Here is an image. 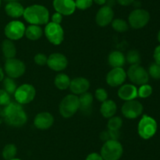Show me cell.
I'll use <instances>...</instances> for the list:
<instances>
[{
    "instance_id": "obj_1",
    "label": "cell",
    "mask_w": 160,
    "mask_h": 160,
    "mask_svg": "<svg viewBox=\"0 0 160 160\" xmlns=\"http://www.w3.org/2000/svg\"><path fill=\"white\" fill-rule=\"evenodd\" d=\"M2 116L6 123L12 127L23 126L28 121V115L22 104L17 102H10L5 106Z\"/></svg>"
},
{
    "instance_id": "obj_2",
    "label": "cell",
    "mask_w": 160,
    "mask_h": 160,
    "mask_svg": "<svg viewBox=\"0 0 160 160\" xmlns=\"http://www.w3.org/2000/svg\"><path fill=\"white\" fill-rule=\"evenodd\" d=\"M23 17L25 20L31 24L40 26L48 23L49 12L45 6L34 4L25 8Z\"/></svg>"
},
{
    "instance_id": "obj_3",
    "label": "cell",
    "mask_w": 160,
    "mask_h": 160,
    "mask_svg": "<svg viewBox=\"0 0 160 160\" xmlns=\"http://www.w3.org/2000/svg\"><path fill=\"white\" fill-rule=\"evenodd\" d=\"M79 109V97L75 94H68L62 98L59 104V113L65 119H69L74 115Z\"/></svg>"
},
{
    "instance_id": "obj_4",
    "label": "cell",
    "mask_w": 160,
    "mask_h": 160,
    "mask_svg": "<svg viewBox=\"0 0 160 160\" xmlns=\"http://www.w3.org/2000/svg\"><path fill=\"white\" fill-rule=\"evenodd\" d=\"M123 153V147L118 140L107 141L103 144L100 155L104 160H119Z\"/></svg>"
},
{
    "instance_id": "obj_5",
    "label": "cell",
    "mask_w": 160,
    "mask_h": 160,
    "mask_svg": "<svg viewBox=\"0 0 160 160\" xmlns=\"http://www.w3.org/2000/svg\"><path fill=\"white\" fill-rule=\"evenodd\" d=\"M157 122L151 116L144 115L138 125L139 136L145 140L152 137L157 131Z\"/></svg>"
},
{
    "instance_id": "obj_6",
    "label": "cell",
    "mask_w": 160,
    "mask_h": 160,
    "mask_svg": "<svg viewBox=\"0 0 160 160\" xmlns=\"http://www.w3.org/2000/svg\"><path fill=\"white\" fill-rule=\"evenodd\" d=\"M44 34L48 42L55 45H60L64 39V31L62 27L59 24L48 22L45 24Z\"/></svg>"
},
{
    "instance_id": "obj_7",
    "label": "cell",
    "mask_w": 160,
    "mask_h": 160,
    "mask_svg": "<svg viewBox=\"0 0 160 160\" xmlns=\"http://www.w3.org/2000/svg\"><path fill=\"white\" fill-rule=\"evenodd\" d=\"M4 71L8 77L11 78H18L21 77L26 71L24 63L17 58L6 59L4 64Z\"/></svg>"
},
{
    "instance_id": "obj_8",
    "label": "cell",
    "mask_w": 160,
    "mask_h": 160,
    "mask_svg": "<svg viewBox=\"0 0 160 160\" xmlns=\"http://www.w3.org/2000/svg\"><path fill=\"white\" fill-rule=\"evenodd\" d=\"M150 14L143 9H135L131 11L128 17V24L134 29H140L148 24Z\"/></svg>"
},
{
    "instance_id": "obj_9",
    "label": "cell",
    "mask_w": 160,
    "mask_h": 160,
    "mask_svg": "<svg viewBox=\"0 0 160 160\" xmlns=\"http://www.w3.org/2000/svg\"><path fill=\"white\" fill-rule=\"evenodd\" d=\"M36 96V89L31 84L25 83L18 86L14 93V97L17 103L27 104L32 101Z\"/></svg>"
},
{
    "instance_id": "obj_10",
    "label": "cell",
    "mask_w": 160,
    "mask_h": 160,
    "mask_svg": "<svg viewBox=\"0 0 160 160\" xmlns=\"http://www.w3.org/2000/svg\"><path fill=\"white\" fill-rule=\"evenodd\" d=\"M127 77L136 85L146 84L149 79L148 72L140 64L131 65L127 72Z\"/></svg>"
},
{
    "instance_id": "obj_11",
    "label": "cell",
    "mask_w": 160,
    "mask_h": 160,
    "mask_svg": "<svg viewBox=\"0 0 160 160\" xmlns=\"http://www.w3.org/2000/svg\"><path fill=\"white\" fill-rule=\"evenodd\" d=\"M25 25L20 20H12L6 25L4 29L5 35L12 41L22 39L25 34Z\"/></svg>"
},
{
    "instance_id": "obj_12",
    "label": "cell",
    "mask_w": 160,
    "mask_h": 160,
    "mask_svg": "<svg viewBox=\"0 0 160 160\" xmlns=\"http://www.w3.org/2000/svg\"><path fill=\"white\" fill-rule=\"evenodd\" d=\"M143 105L141 102L136 100L125 101L121 108L122 115L128 119H134L142 114Z\"/></svg>"
},
{
    "instance_id": "obj_13",
    "label": "cell",
    "mask_w": 160,
    "mask_h": 160,
    "mask_svg": "<svg viewBox=\"0 0 160 160\" xmlns=\"http://www.w3.org/2000/svg\"><path fill=\"white\" fill-rule=\"evenodd\" d=\"M127 78V72L123 67H112L106 75V83L112 87H117L123 84Z\"/></svg>"
},
{
    "instance_id": "obj_14",
    "label": "cell",
    "mask_w": 160,
    "mask_h": 160,
    "mask_svg": "<svg viewBox=\"0 0 160 160\" xmlns=\"http://www.w3.org/2000/svg\"><path fill=\"white\" fill-rule=\"evenodd\" d=\"M47 65L55 72H62L67 68L68 65V60L62 53H53L48 57Z\"/></svg>"
},
{
    "instance_id": "obj_15",
    "label": "cell",
    "mask_w": 160,
    "mask_h": 160,
    "mask_svg": "<svg viewBox=\"0 0 160 160\" xmlns=\"http://www.w3.org/2000/svg\"><path fill=\"white\" fill-rule=\"evenodd\" d=\"M114 18V12L112 8L109 6H102L95 15V22L100 27L108 26L112 23Z\"/></svg>"
},
{
    "instance_id": "obj_16",
    "label": "cell",
    "mask_w": 160,
    "mask_h": 160,
    "mask_svg": "<svg viewBox=\"0 0 160 160\" xmlns=\"http://www.w3.org/2000/svg\"><path fill=\"white\" fill-rule=\"evenodd\" d=\"M53 8L62 16L72 15L76 10L74 0H53Z\"/></svg>"
},
{
    "instance_id": "obj_17",
    "label": "cell",
    "mask_w": 160,
    "mask_h": 160,
    "mask_svg": "<svg viewBox=\"0 0 160 160\" xmlns=\"http://www.w3.org/2000/svg\"><path fill=\"white\" fill-rule=\"evenodd\" d=\"M54 123V117L52 115L47 111H42L36 115L34 119V125L41 130L49 129Z\"/></svg>"
},
{
    "instance_id": "obj_18",
    "label": "cell",
    "mask_w": 160,
    "mask_h": 160,
    "mask_svg": "<svg viewBox=\"0 0 160 160\" xmlns=\"http://www.w3.org/2000/svg\"><path fill=\"white\" fill-rule=\"evenodd\" d=\"M70 89L73 94L81 95L84 93L88 92L90 88V83L88 80L84 77H77L70 81Z\"/></svg>"
},
{
    "instance_id": "obj_19",
    "label": "cell",
    "mask_w": 160,
    "mask_h": 160,
    "mask_svg": "<svg viewBox=\"0 0 160 160\" xmlns=\"http://www.w3.org/2000/svg\"><path fill=\"white\" fill-rule=\"evenodd\" d=\"M117 94L118 97L124 101L134 100L138 97V89L134 85L123 84L119 88Z\"/></svg>"
},
{
    "instance_id": "obj_20",
    "label": "cell",
    "mask_w": 160,
    "mask_h": 160,
    "mask_svg": "<svg viewBox=\"0 0 160 160\" xmlns=\"http://www.w3.org/2000/svg\"><path fill=\"white\" fill-rule=\"evenodd\" d=\"M5 11L9 17L16 19L19 18L23 15L24 8L17 1L9 2L6 5Z\"/></svg>"
},
{
    "instance_id": "obj_21",
    "label": "cell",
    "mask_w": 160,
    "mask_h": 160,
    "mask_svg": "<svg viewBox=\"0 0 160 160\" xmlns=\"http://www.w3.org/2000/svg\"><path fill=\"white\" fill-rule=\"evenodd\" d=\"M117 111V104L112 100H109V99L102 102L101 107H100V112H101L102 115L106 119H109L115 115Z\"/></svg>"
},
{
    "instance_id": "obj_22",
    "label": "cell",
    "mask_w": 160,
    "mask_h": 160,
    "mask_svg": "<svg viewBox=\"0 0 160 160\" xmlns=\"http://www.w3.org/2000/svg\"><path fill=\"white\" fill-rule=\"evenodd\" d=\"M108 63L112 67H122L126 63L125 55L118 50L111 52L108 56Z\"/></svg>"
},
{
    "instance_id": "obj_23",
    "label": "cell",
    "mask_w": 160,
    "mask_h": 160,
    "mask_svg": "<svg viewBox=\"0 0 160 160\" xmlns=\"http://www.w3.org/2000/svg\"><path fill=\"white\" fill-rule=\"evenodd\" d=\"M2 51L3 56L6 59L14 58L17 55V48L14 44L13 41L9 39H5L2 43Z\"/></svg>"
},
{
    "instance_id": "obj_24",
    "label": "cell",
    "mask_w": 160,
    "mask_h": 160,
    "mask_svg": "<svg viewBox=\"0 0 160 160\" xmlns=\"http://www.w3.org/2000/svg\"><path fill=\"white\" fill-rule=\"evenodd\" d=\"M44 31L39 25L31 24L25 30L24 35L31 41L38 40L43 35Z\"/></svg>"
},
{
    "instance_id": "obj_25",
    "label": "cell",
    "mask_w": 160,
    "mask_h": 160,
    "mask_svg": "<svg viewBox=\"0 0 160 160\" xmlns=\"http://www.w3.org/2000/svg\"><path fill=\"white\" fill-rule=\"evenodd\" d=\"M70 77L64 73H59L56 75L54 78V84L60 90H65L70 87Z\"/></svg>"
},
{
    "instance_id": "obj_26",
    "label": "cell",
    "mask_w": 160,
    "mask_h": 160,
    "mask_svg": "<svg viewBox=\"0 0 160 160\" xmlns=\"http://www.w3.org/2000/svg\"><path fill=\"white\" fill-rule=\"evenodd\" d=\"M80 109L82 111H88L93 103V96L91 93L85 92L79 97Z\"/></svg>"
},
{
    "instance_id": "obj_27",
    "label": "cell",
    "mask_w": 160,
    "mask_h": 160,
    "mask_svg": "<svg viewBox=\"0 0 160 160\" xmlns=\"http://www.w3.org/2000/svg\"><path fill=\"white\" fill-rule=\"evenodd\" d=\"M17 153V146L13 144H8L3 147L2 155L3 158H4L5 160H10L12 159V158H16Z\"/></svg>"
},
{
    "instance_id": "obj_28",
    "label": "cell",
    "mask_w": 160,
    "mask_h": 160,
    "mask_svg": "<svg viewBox=\"0 0 160 160\" xmlns=\"http://www.w3.org/2000/svg\"><path fill=\"white\" fill-rule=\"evenodd\" d=\"M112 27L116 31L120 33L126 32L129 28V24L126 20H123L120 18L113 19L112 21Z\"/></svg>"
},
{
    "instance_id": "obj_29",
    "label": "cell",
    "mask_w": 160,
    "mask_h": 160,
    "mask_svg": "<svg viewBox=\"0 0 160 160\" xmlns=\"http://www.w3.org/2000/svg\"><path fill=\"white\" fill-rule=\"evenodd\" d=\"M126 61L131 65L134 64H139L141 62V54L138 50H131L128 52L127 55L125 56Z\"/></svg>"
},
{
    "instance_id": "obj_30",
    "label": "cell",
    "mask_w": 160,
    "mask_h": 160,
    "mask_svg": "<svg viewBox=\"0 0 160 160\" xmlns=\"http://www.w3.org/2000/svg\"><path fill=\"white\" fill-rule=\"evenodd\" d=\"M120 137V132L119 130H104L100 134V139L104 142L111 140H118Z\"/></svg>"
},
{
    "instance_id": "obj_31",
    "label": "cell",
    "mask_w": 160,
    "mask_h": 160,
    "mask_svg": "<svg viewBox=\"0 0 160 160\" xmlns=\"http://www.w3.org/2000/svg\"><path fill=\"white\" fill-rule=\"evenodd\" d=\"M123 125V119L120 116H112L109 118L107 122L108 130H120Z\"/></svg>"
},
{
    "instance_id": "obj_32",
    "label": "cell",
    "mask_w": 160,
    "mask_h": 160,
    "mask_svg": "<svg viewBox=\"0 0 160 160\" xmlns=\"http://www.w3.org/2000/svg\"><path fill=\"white\" fill-rule=\"evenodd\" d=\"M2 84L3 88H4L3 89L6 90L9 94H14V93L17 89V85L16 82L14 81L13 78H11L9 77L5 78L3 79Z\"/></svg>"
},
{
    "instance_id": "obj_33",
    "label": "cell",
    "mask_w": 160,
    "mask_h": 160,
    "mask_svg": "<svg viewBox=\"0 0 160 160\" xmlns=\"http://www.w3.org/2000/svg\"><path fill=\"white\" fill-rule=\"evenodd\" d=\"M152 93V88L147 83L142 85L140 88L138 89V97H140L142 98H147L150 97Z\"/></svg>"
},
{
    "instance_id": "obj_34",
    "label": "cell",
    "mask_w": 160,
    "mask_h": 160,
    "mask_svg": "<svg viewBox=\"0 0 160 160\" xmlns=\"http://www.w3.org/2000/svg\"><path fill=\"white\" fill-rule=\"evenodd\" d=\"M148 75L152 77L155 79L160 78V64H156V62L152 64L148 68Z\"/></svg>"
},
{
    "instance_id": "obj_35",
    "label": "cell",
    "mask_w": 160,
    "mask_h": 160,
    "mask_svg": "<svg viewBox=\"0 0 160 160\" xmlns=\"http://www.w3.org/2000/svg\"><path fill=\"white\" fill-rule=\"evenodd\" d=\"M77 9L85 10L89 9L93 4V0H74Z\"/></svg>"
},
{
    "instance_id": "obj_36",
    "label": "cell",
    "mask_w": 160,
    "mask_h": 160,
    "mask_svg": "<svg viewBox=\"0 0 160 160\" xmlns=\"http://www.w3.org/2000/svg\"><path fill=\"white\" fill-rule=\"evenodd\" d=\"M95 97L97 100L102 103L108 99V93L104 88H98L95 92Z\"/></svg>"
},
{
    "instance_id": "obj_37",
    "label": "cell",
    "mask_w": 160,
    "mask_h": 160,
    "mask_svg": "<svg viewBox=\"0 0 160 160\" xmlns=\"http://www.w3.org/2000/svg\"><path fill=\"white\" fill-rule=\"evenodd\" d=\"M10 102V94L8 93L3 89H0V105L5 107Z\"/></svg>"
},
{
    "instance_id": "obj_38",
    "label": "cell",
    "mask_w": 160,
    "mask_h": 160,
    "mask_svg": "<svg viewBox=\"0 0 160 160\" xmlns=\"http://www.w3.org/2000/svg\"><path fill=\"white\" fill-rule=\"evenodd\" d=\"M47 61H48V56L42 53H37L34 57V63L39 66H44L47 64Z\"/></svg>"
},
{
    "instance_id": "obj_39",
    "label": "cell",
    "mask_w": 160,
    "mask_h": 160,
    "mask_svg": "<svg viewBox=\"0 0 160 160\" xmlns=\"http://www.w3.org/2000/svg\"><path fill=\"white\" fill-rule=\"evenodd\" d=\"M62 20V15L59 13L56 12L55 13H53L52 16V22H53V23L60 24Z\"/></svg>"
},
{
    "instance_id": "obj_40",
    "label": "cell",
    "mask_w": 160,
    "mask_h": 160,
    "mask_svg": "<svg viewBox=\"0 0 160 160\" xmlns=\"http://www.w3.org/2000/svg\"><path fill=\"white\" fill-rule=\"evenodd\" d=\"M85 160H104L102 158V157L101 156V155L97 152H92V153H90L87 156Z\"/></svg>"
},
{
    "instance_id": "obj_41",
    "label": "cell",
    "mask_w": 160,
    "mask_h": 160,
    "mask_svg": "<svg viewBox=\"0 0 160 160\" xmlns=\"http://www.w3.org/2000/svg\"><path fill=\"white\" fill-rule=\"evenodd\" d=\"M153 56H154L155 61H156V64H160V45H158V46L155 49Z\"/></svg>"
},
{
    "instance_id": "obj_42",
    "label": "cell",
    "mask_w": 160,
    "mask_h": 160,
    "mask_svg": "<svg viewBox=\"0 0 160 160\" xmlns=\"http://www.w3.org/2000/svg\"><path fill=\"white\" fill-rule=\"evenodd\" d=\"M116 2H117L120 6H128L134 3V0H116Z\"/></svg>"
},
{
    "instance_id": "obj_43",
    "label": "cell",
    "mask_w": 160,
    "mask_h": 160,
    "mask_svg": "<svg viewBox=\"0 0 160 160\" xmlns=\"http://www.w3.org/2000/svg\"><path fill=\"white\" fill-rule=\"evenodd\" d=\"M107 2V0H93V3H96V4L100 5V6H103Z\"/></svg>"
},
{
    "instance_id": "obj_44",
    "label": "cell",
    "mask_w": 160,
    "mask_h": 160,
    "mask_svg": "<svg viewBox=\"0 0 160 160\" xmlns=\"http://www.w3.org/2000/svg\"><path fill=\"white\" fill-rule=\"evenodd\" d=\"M4 78H5L4 70H3L2 67H0V82H2Z\"/></svg>"
},
{
    "instance_id": "obj_45",
    "label": "cell",
    "mask_w": 160,
    "mask_h": 160,
    "mask_svg": "<svg viewBox=\"0 0 160 160\" xmlns=\"http://www.w3.org/2000/svg\"><path fill=\"white\" fill-rule=\"evenodd\" d=\"M158 40H159V42H160V30H159V33H158Z\"/></svg>"
},
{
    "instance_id": "obj_46",
    "label": "cell",
    "mask_w": 160,
    "mask_h": 160,
    "mask_svg": "<svg viewBox=\"0 0 160 160\" xmlns=\"http://www.w3.org/2000/svg\"><path fill=\"white\" fill-rule=\"evenodd\" d=\"M4 1H6L8 2V3H9V2H16L17 1V0H4Z\"/></svg>"
},
{
    "instance_id": "obj_47",
    "label": "cell",
    "mask_w": 160,
    "mask_h": 160,
    "mask_svg": "<svg viewBox=\"0 0 160 160\" xmlns=\"http://www.w3.org/2000/svg\"><path fill=\"white\" fill-rule=\"evenodd\" d=\"M10 160H22V159H20V158H12V159H10Z\"/></svg>"
},
{
    "instance_id": "obj_48",
    "label": "cell",
    "mask_w": 160,
    "mask_h": 160,
    "mask_svg": "<svg viewBox=\"0 0 160 160\" xmlns=\"http://www.w3.org/2000/svg\"><path fill=\"white\" fill-rule=\"evenodd\" d=\"M1 1L2 0H0V6H1Z\"/></svg>"
}]
</instances>
